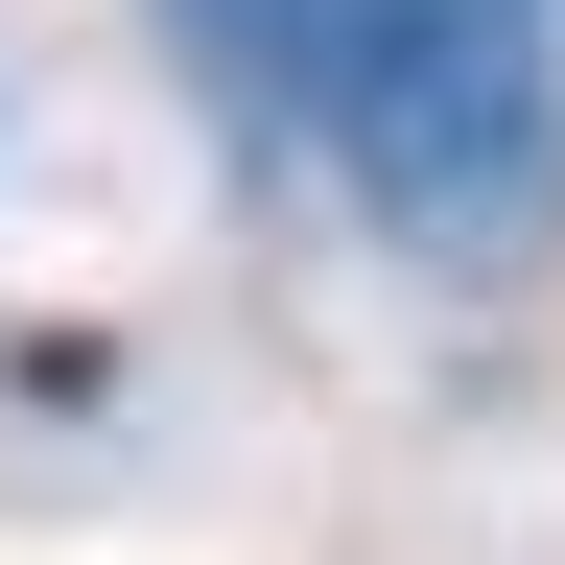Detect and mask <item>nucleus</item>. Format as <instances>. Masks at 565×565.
Segmentation results:
<instances>
[{"instance_id":"1","label":"nucleus","mask_w":565,"mask_h":565,"mask_svg":"<svg viewBox=\"0 0 565 565\" xmlns=\"http://www.w3.org/2000/svg\"><path fill=\"white\" fill-rule=\"evenodd\" d=\"M282 118L353 166L401 259L448 282H519L565 236V71H542V0H307V71Z\"/></svg>"},{"instance_id":"2","label":"nucleus","mask_w":565,"mask_h":565,"mask_svg":"<svg viewBox=\"0 0 565 565\" xmlns=\"http://www.w3.org/2000/svg\"><path fill=\"white\" fill-rule=\"evenodd\" d=\"M166 47H189L236 118H282V71H307V0H166Z\"/></svg>"}]
</instances>
